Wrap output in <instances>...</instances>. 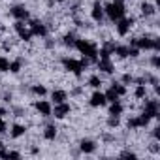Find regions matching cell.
Returning <instances> with one entry per match:
<instances>
[{
  "instance_id": "obj_1",
  "label": "cell",
  "mask_w": 160,
  "mask_h": 160,
  "mask_svg": "<svg viewBox=\"0 0 160 160\" xmlns=\"http://www.w3.org/2000/svg\"><path fill=\"white\" fill-rule=\"evenodd\" d=\"M73 49H77L83 57L91 58L92 62L98 60V43L94 40H89V38H77L75 43H73Z\"/></svg>"
},
{
  "instance_id": "obj_2",
  "label": "cell",
  "mask_w": 160,
  "mask_h": 160,
  "mask_svg": "<svg viewBox=\"0 0 160 160\" xmlns=\"http://www.w3.org/2000/svg\"><path fill=\"white\" fill-rule=\"evenodd\" d=\"M104 13H106V17L111 23H115V21H119L121 17L126 15V4L124 2H115V0H109L108 4H104Z\"/></svg>"
},
{
  "instance_id": "obj_3",
  "label": "cell",
  "mask_w": 160,
  "mask_h": 160,
  "mask_svg": "<svg viewBox=\"0 0 160 160\" xmlns=\"http://www.w3.org/2000/svg\"><path fill=\"white\" fill-rule=\"evenodd\" d=\"M60 64H62V70H66L68 73H73L77 79L83 77V66L79 62V58H72V57H62L60 58Z\"/></svg>"
},
{
  "instance_id": "obj_4",
  "label": "cell",
  "mask_w": 160,
  "mask_h": 160,
  "mask_svg": "<svg viewBox=\"0 0 160 160\" xmlns=\"http://www.w3.org/2000/svg\"><path fill=\"white\" fill-rule=\"evenodd\" d=\"M10 17H13L15 21H28L30 19V10L27 4H13L10 6Z\"/></svg>"
},
{
  "instance_id": "obj_5",
  "label": "cell",
  "mask_w": 160,
  "mask_h": 160,
  "mask_svg": "<svg viewBox=\"0 0 160 160\" xmlns=\"http://www.w3.org/2000/svg\"><path fill=\"white\" fill-rule=\"evenodd\" d=\"M28 28H30L32 36H38V38H47V34H49V28L42 19H28Z\"/></svg>"
},
{
  "instance_id": "obj_6",
  "label": "cell",
  "mask_w": 160,
  "mask_h": 160,
  "mask_svg": "<svg viewBox=\"0 0 160 160\" xmlns=\"http://www.w3.org/2000/svg\"><path fill=\"white\" fill-rule=\"evenodd\" d=\"M72 104L68 102H60V104H53V111H51V117L58 119V121H64L70 113H72Z\"/></svg>"
},
{
  "instance_id": "obj_7",
  "label": "cell",
  "mask_w": 160,
  "mask_h": 160,
  "mask_svg": "<svg viewBox=\"0 0 160 160\" xmlns=\"http://www.w3.org/2000/svg\"><path fill=\"white\" fill-rule=\"evenodd\" d=\"M89 15H91V21H92V23H96V25H102V21H104L106 13H104V4L100 2V0H94V2H92Z\"/></svg>"
},
{
  "instance_id": "obj_8",
  "label": "cell",
  "mask_w": 160,
  "mask_h": 160,
  "mask_svg": "<svg viewBox=\"0 0 160 160\" xmlns=\"http://www.w3.org/2000/svg\"><path fill=\"white\" fill-rule=\"evenodd\" d=\"M106 106H108L106 94H104V92H100V89H94V92L89 96V108L98 109V108H106Z\"/></svg>"
},
{
  "instance_id": "obj_9",
  "label": "cell",
  "mask_w": 160,
  "mask_h": 160,
  "mask_svg": "<svg viewBox=\"0 0 160 160\" xmlns=\"http://www.w3.org/2000/svg\"><path fill=\"white\" fill-rule=\"evenodd\" d=\"M34 109L42 119H49L51 111H53V104L47 102V100H38V102H34Z\"/></svg>"
},
{
  "instance_id": "obj_10",
  "label": "cell",
  "mask_w": 160,
  "mask_h": 160,
  "mask_svg": "<svg viewBox=\"0 0 160 160\" xmlns=\"http://www.w3.org/2000/svg\"><path fill=\"white\" fill-rule=\"evenodd\" d=\"M94 64H96V68L100 70V73H106V75H111V73L117 70V66H115V62H113L111 58H98Z\"/></svg>"
},
{
  "instance_id": "obj_11",
  "label": "cell",
  "mask_w": 160,
  "mask_h": 160,
  "mask_svg": "<svg viewBox=\"0 0 160 160\" xmlns=\"http://www.w3.org/2000/svg\"><path fill=\"white\" fill-rule=\"evenodd\" d=\"M79 151H81L83 154H92V152H96V149H98V145H96V141L94 139H91V138H83V139H79Z\"/></svg>"
},
{
  "instance_id": "obj_12",
  "label": "cell",
  "mask_w": 160,
  "mask_h": 160,
  "mask_svg": "<svg viewBox=\"0 0 160 160\" xmlns=\"http://www.w3.org/2000/svg\"><path fill=\"white\" fill-rule=\"evenodd\" d=\"M8 132H10V138L12 139H19V138H25L27 136L28 126L27 124H21V122H13L12 124V130H8Z\"/></svg>"
},
{
  "instance_id": "obj_13",
  "label": "cell",
  "mask_w": 160,
  "mask_h": 160,
  "mask_svg": "<svg viewBox=\"0 0 160 160\" xmlns=\"http://www.w3.org/2000/svg\"><path fill=\"white\" fill-rule=\"evenodd\" d=\"M42 138H43L45 141H55V139L58 138V126H57L55 122L45 124V128H43V132H42Z\"/></svg>"
},
{
  "instance_id": "obj_14",
  "label": "cell",
  "mask_w": 160,
  "mask_h": 160,
  "mask_svg": "<svg viewBox=\"0 0 160 160\" xmlns=\"http://www.w3.org/2000/svg\"><path fill=\"white\" fill-rule=\"evenodd\" d=\"M68 91L66 89H53L51 91V104H60V102H68Z\"/></svg>"
},
{
  "instance_id": "obj_15",
  "label": "cell",
  "mask_w": 160,
  "mask_h": 160,
  "mask_svg": "<svg viewBox=\"0 0 160 160\" xmlns=\"http://www.w3.org/2000/svg\"><path fill=\"white\" fill-rule=\"evenodd\" d=\"M108 115H115V117H122L124 115V104L121 100L117 102H109V113Z\"/></svg>"
},
{
  "instance_id": "obj_16",
  "label": "cell",
  "mask_w": 160,
  "mask_h": 160,
  "mask_svg": "<svg viewBox=\"0 0 160 160\" xmlns=\"http://www.w3.org/2000/svg\"><path fill=\"white\" fill-rule=\"evenodd\" d=\"M104 85L102 81V73H91L89 79H87V85L85 87H91V89H100Z\"/></svg>"
},
{
  "instance_id": "obj_17",
  "label": "cell",
  "mask_w": 160,
  "mask_h": 160,
  "mask_svg": "<svg viewBox=\"0 0 160 160\" xmlns=\"http://www.w3.org/2000/svg\"><path fill=\"white\" fill-rule=\"evenodd\" d=\"M23 64H25V60H23L21 57H17L15 60H12V62L8 64V72H10V73H13V75H17V73L23 70Z\"/></svg>"
},
{
  "instance_id": "obj_18",
  "label": "cell",
  "mask_w": 160,
  "mask_h": 160,
  "mask_svg": "<svg viewBox=\"0 0 160 160\" xmlns=\"http://www.w3.org/2000/svg\"><path fill=\"white\" fill-rule=\"evenodd\" d=\"M149 96V85H136L134 89V100H143Z\"/></svg>"
},
{
  "instance_id": "obj_19",
  "label": "cell",
  "mask_w": 160,
  "mask_h": 160,
  "mask_svg": "<svg viewBox=\"0 0 160 160\" xmlns=\"http://www.w3.org/2000/svg\"><path fill=\"white\" fill-rule=\"evenodd\" d=\"M113 55H115L119 60H128V45H119V43H115Z\"/></svg>"
},
{
  "instance_id": "obj_20",
  "label": "cell",
  "mask_w": 160,
  "mask_h": 160,
  "mask_svg": "<svg viewBox=\"0 0 160 160\" xmlns=\"http://www.w3.org/2000/svg\"><path fill=\"white\" fill-rule=\"evenodd\" d=\"M122 124V117H115V115H108V119H106V126L109 128V130H115V128H119Z\"/></svg>"
},
{
  "instance_id": "obj_21",
  "label": "cell",
  "mask_w": 160,
  "mask_h": 160,
  "mask_svg": "<svg viewBox=\"0 0 160 160\" xmlns=\"http://www.w3.org/2000/svg\"><path fill=\"white\" fill-rule=\"evenodd\" d=\"M30 94H34V96H45L47 94V89H45V85H42V83H36V85H30Z\"/></svg>"
},
{
  "instance_id": "obj_22",
  "label": "cell",
  "mask_w": 160,
  "mask_h": 160,
  "mask_svg": "<svg viewBox=\"0 0 160 160\" xmlns=\"http://www.w3.org/2000/svg\"><path fill=\"white\" fill-rule=\"evenodd\" d=\"M104 94H106L108 104H109V102H117V100H121V96H119V92L115 91V87H113V85H109V89H108Z\"/></svg>"
},
{
  "instance_id": "obj_23",
  "label": "cell",
  "mask_w": 160,
  "mask_h": 160,
  "mask_svg": "<svg viewBox=\"0 0 160 160\" xmlns=\"http://www.w3.org/2000/svg\"><path fill=\"white\" fill-rule=\"evenodd\" d=\"M147 64H151V68H152V70H158V68H160V57H158L156 53H154V55H151V58L147 60Z\"/></svg>"
},
{
  "instance_id": "obj_24",
  "label": "cell",
  "mask_w": 160,
  "mask_h": 160,
  "mask_svg": "<svg viewBox=\"0 0 160 160\" xmlns=\"http://www.w3.org/2000/svg\"><path fill=\"white\" fill-rule=\"evenodd\" d=\"M119 83H122V85H130V83H134V75H132L130 72L122 73V77H121V81H119Z\"/></svg>"
},
{
  "instance_id": "obj_25",
  "label": "cell",
  "mask_w": 160,
  "mask_h": 160,
  "mask_svg": "<svg viewBox=\"0 0 160 160\" xmlns=\"http://www.w3.org/2000/svg\"><path fill=\"white\" fill-rule=\"evenodd\" d=\"M8 64H10V60L0 55V72H8Z\"/></svg>"
},
{
  "instance_id": "obj_26",
  "label": "cell",
  "mask_w": 160,
  "mask_h": 160,
  "mask_svg": "<svg viewBox=\"0 0 160 160\" xmlns=\"http://www.w3.org/2000/svg\"><path fill=\"white\" fill-rule=\"evenodd\" d=\"M8 134V122L4 121V117H0V136Z\"/></svg>"
},
{
  "instance_id": "obj_27",
  "label": "cell",
  "mask_w": 160,
  "mask_h": 160,
  "mask_svg": "<svg viewBox=\"0 0 160 160\" xmlns=\"http://www.w3.org/2000/svg\"><path fill=\"white\" fill-rule=\"evenodd\" d=\"M6 115H10V109L8 108H0V117H6Z\"/></svg>"
},
{
  "instance_id": "obj_28",
  "label": "cell",
  "mask_w": 160,
  "mask_h": 160,
  "mask_svg": "<svg viewBox=\"0 0 160 160\" xmlns=\"http://www.w3.org/2000/svg\"><path fill=\"white\" fill-rule=\"evenodd\" d=\"M53 2H64V0H53Z\"/></svg>"
}]
</instances>
